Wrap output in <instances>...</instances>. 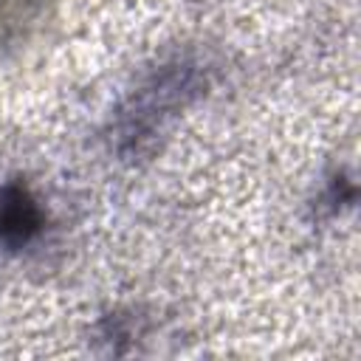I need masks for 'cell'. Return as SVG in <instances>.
I'll use <instances>...</instances> for the list:
<instances>
[{
    "label": "cell",
    "mask_w": 361,
    "mask_h": 361,
    "mask_svg": "<svg viewBox=\"0 0 361 361\" xmlns=\"http://www.w3.org/2000/svg\"><path fill=\"white\" fill-rule=\"evenodd\" d=\"M37 228H39V212L34 200L17 186L3 189L0 192V243L20 245Z\"/></svg>",
    "instance_id": "obj_1"
},
{
    "label": "cell",
    "mask_w": 361,
    "mask_h": 361,
    "mask_svg": "<svg viewBox=\"0 0 361 361\" xmlns=\"http://www.w3.org/2000/svg\"><path fill=\"white\" fill-rule=\"evenodd\" d=\"M42 0H0V39L23 34L39 14Z\"/></svg>",
    "instance_id": "obj_2"
}]
</instances>
